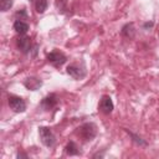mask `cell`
<instances>
[{
  "label": "cell",
  "instance_id": "ac0fdd59",
  "mask_svg": "<svg viewBox=\"0 0 159 159\" xmlns=\"http://www.w3.org/2000/svg\"><path fill=\"white\" fill-rule=\"evenodd\" d=\"M152 26H153V21H150V22H145V24L143 25L144 29H147V27H152Z\"/></svg>",
  "mask_w": 159,
  "mask_h": 159
},
{
  "label": "cell",
  "instance_id": "52a82bcc",
  "mask_svg": "<svg viewBox=\"0 0 159 159\" xmlns=\"http://www.w3.org/2000/svg\"><path fill=\"white\" fill-rule=\"evenodd\" d=\"M17 47L22 53H29L31 51V39L26 35H20L17 39Z\"/></svg>",
  "mask_w": 159,
  "mask_h": 159
},
{
  "label": "cell",
  "instance_id": "5bb4252c",
  "mask_svg": "<svg viewBox=\"0 0 159 159\" xmlns=\"http://www.w3.org/2000/svg\"><path fill=\"white\" fill-rule=\"evenodd\" d=\"M130 137H132V139H133V142L135 143V144H138V145H140V147H145L147 145V142L143 139V138H140L139 135H137V134H134V133H132V132H129L128 129H124Z\"/></svg>",
  "mask_w": 159,
  "mask_h": 159
},
{
  "label": "cell",
  "instance_id": "4fadbf2b",
  "mask_svg": "<svg viewBox=\"0 0 159 159\" xmlns=\"http://www.w3.org/2000/svg\"><path fill=\"white\" fill-rule=\"evenodd\" d=\"M48 6V1L47 0H36L35 1V7H36V11L39 14H43L46 11Z\"/></svg>",
  "mask_w": 159,
  "mask_h": 159
},
{
  "label": "cell",
  "instance_id": "d6986e66",
  "mask_svg": "<svg viewBox=\"0 0 159 159\" xmlns=\"http://www.w3.org/2000/svg\"><path fill=\"white\" fill-rule=\"evenodd\" d=\"M17 158H27V154H24V153H17Z\"/></svg>",
  "mask_w": 159,
  "mask_h": 159
},
{
  "label": "cell",
  "instance_id": "5b68a950",
  "mask_svg": "<svg viewBox=\"0 0 159 159\" xmlns=\"http://www.w3.org/2000/svg\"><path fill=\"white\" fill-rule=\"evenodd\" d=\"M113 108H114V104H113L112 98L108 94L102 96L101 101H99V104H98V111H101L104 114H109V113H112Z\"/></svg>",
  "mask_w": 159,
  "mask_h": 159
},
{
  "label": "cell",
  "instance_id": "7a4b0ae2",
  "mask_svg": "<svg viewBox=\"0 0 159 159\" xmlns=\"http://www.w3.org/2000/svg\"><path fill=\"white\" fill-rule=\"evenodd\" d=\"M39 135H40V139H41L42 144L46 145L47 148H52L56 144V137H55L53 132L51 130V128L39 127Z\"/></svg>",
  "mask_w": 159,
  "mask_h": 159
},
{
  "label": "cell",
  "instance_id": "ba28073f",
  "mask_svg": "<svg viewBox=\"0 0 159 159\" xmlns=\"http://www.w3.org/2000/svg\"><path fill=\"white\" fill-rule=\"evenodd\" d=\"M67 73L75 80H81L86 76V70L83 67H78L77 65H70L67 66Z\"/></svg>",
  "mask_w": 159,
  "mask_h": 159
},
{
  "label": "cell",
  "instance_id": "e0dca14e",
  "mask_svg": "<svg viewBox=\"0 0 159 159\" xmlns=\"http://www.w3.org/2000/svg\"><path fill=\"white\" fill-rule=\"evenodd\" d=\"M19 16H20L19 20H22V17H26V16H27V15H26V10L22 9L21 11H17V12H16V17H19Z\"/></svg>",
  "mask_w": 159,
  "mask_h": 159
},
{
  "label": "cell",
  "instance_id": "3957f363",
  "mask_svg": "<svg viewBox=\"0 0 159 159\" xmlns=\"http://www.w3.org/2000/svg\"><path fill=\"white\" fill-rule=\"evenodd\" d=\"M7 102H9V107L14 111V112H25L26 111V103L25 101L19 97V96H14V94H10L9 98H7Z\"/></svg>",
  "mask_w": 159,
  "mask_h": 159
},
{
  "label": "cell",
  "instance_id": "8992f818",
  "mask_svg": "<svg viewBox=\"0 0 159 159\" xmlns=\"http://www.w3.org/2000/svg\"><path fill=\"white\" fill-rule=\"evenodd\" d=\"M57 103H58L57 96L55 93H50L46 97H43V99L41 101V104L40 106H41V108L43 111H51L52 108H55L57 106Z\"/></svg>",
  "mask_w": 159,
  "mask_h": 159
},
{
  "label": "cell",
  "instance_id": "30bf717a",
  "mask_svg": "<svg viewBox=\"0 0 159 159\" xmlns=\"http://www.w3.org/2000/svg\"><path fill=\"white\" fill-rule=\"evenodd\" d=\"M120 34H122L124 37H127V39H132V37H134V35H135V27H134V24H133V22H128V24H125V25L122 27Z\"/></svg>",
  "mask_w": 159,
  "mask_h": 159
},
{
  "label": "cell",
  "instance_id": "ffe728a7",
  "mask_svg": "<svg viewBox=\"0 0 159 159\" xmlns=\"http://www.w3.org/2000/svg\"><path fill=\"white\" fill-rule=\"evenodd\" d=\"M158 35H159V31H158Z\"/></svg>",
  "mask_w": 159,
  "mask_h": 159
},
{
  "label": "cell",
  "instance_id": "9c48e42d",
  "mask_svg": "<svg viewBox=\"0 0 159 159\" xmlns=\"http://www.w3.org/2000/svg\"><path fill=\"white\" fill-rule=\"evenodd\" d=\"M24 86L30 91H37L42 86V81L36 77H27L24 81Z\"/></svg>",
  "mask_w": 159,
  "mask_h": 159
},
{
  "label": "cell",
  "instance_id": "277c9868",
  "mask_svg": "<svg viewBox=\"0 0 159 159\" xmlns=\"http://www.w3.org/2000/svg\"><path fill=\"white\" fill-rule=\"evenodd\" d=\"M46 60H47L48 63H51L52 66L60 67V66H62V65L67 61V57H66L62 52H60V51H52V52L47 53Z\"/></svg>",
  "mask_w": 159,
  "mask_h": 159
},
{
  "label": "cell",
  "instance_id": "6da1fadb",
  "mask_svg": "<svg viewBox=\"0 0 159 159\" xmlns=\"http://www.w3.org/2000/svg\"><path fill=\"white\" fill-rule=\"evenodd\" d=\"M77 135H80L83 140L88 142V140H92L96 135H97V127L94 123L92 122H87V123H83L82 125H80L76 130Z\"/></svg>",
  "mask_w": 159,
  "mask_h": 159
},
{
  "label": "cell",
  "instance_id": "9a60e30c",
  "mask_svg": "<svg viewBox=\"0 0 159 159\" xmlns=\"http://www.w3.org/2000/svg\"><path fill=\"white\" fill-rule=\"evenodd\" d=\"M12 6V0H0V10L7 11Z\"/></svg>",
  "mask_w": 159,
  "mask_h": 159
},
{
  "label": "cell",
  "instance_id": "8fae6325",
  "mask_svg": "<svg viewBox=\"0 0 159 159\" xmlns=\"http://www.w3.org/2000/svg\"><path fill=\"white\" fill-rule=\"evenodd\" d=\"M14 30L19 34V35H25L29 31V24L22 21V20H16L14 22Z\"/></svg>",
  "mask_w": 159,
  "mask_h": 159
},
{
  "label": "cell",
  "instance_id": "2e32d148",
  "mask_svg": "<svg viewBox=\"0 0 159 159\" xmlns=\"http://www.w3.org/2000/svg\"><path fill=\"white\" fill-rule=\"evenodd\" d=\"M56 4H57V7H58L61 11H63V10H65V4H66V0H57V2H56ZM60 10H58V11H60Z\"/></svg>",
  "mask_w": 159,
  "mask_h": 159
},
{
  "label": "cell",
  "instance_id": "7c38bea8",
  "mask_svg": "<svg viewBox=\"0 0 159 159\" xmlns=\"http://www.w3.org/2000/svg\"><path fill=\"white\" fill-rule=\"evenodd\" d=\"M65 152H66V154L70 155V157H72V155H80V154H81L80 150H78V147H77L76 143L72 142V140L67 143V145H66V148H65Z\"/></svg>",
  "mask_w": 159,
  "mask_h": 159
}]
</instances>
